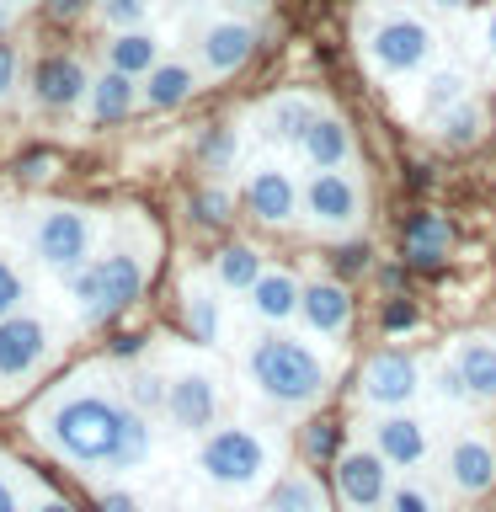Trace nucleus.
<instances>
[{"instance_id":"f257e3e1","label":"nucleus","mask_w":496,"mask_h":512,"mask_svg":"<svg viewBox=\"0 0 496 512\" xmlns=\"http://www.w3.org/2000/svg\"><path fill=\"white\" fill-rule=\"evenodd\" d=\"M123 416H128V400H123V390H112V379L70 374L27 411V432L59 464H70L80 475H96L118 454Z\"/></svg>"},{"instance_id":"f03ea898","label":"nucleus","mask_w":496,"mask_h":512,"mask_svg":"<svg viewBox=\"0 0 496 512\" xmlns=\"http://www.w3.org/2000/svg\"><path fill=\"white\" fill-rule=\"evenodd\" d=\"M150 267H155L150 240H134L128 230H118L86 267H75L64 278L75 320L80 326H107V320L128 315L144 299V288H150Z\"/></svg>"},{"instance_id":"7ed1b4c3","label":"nucleus","mask_w":496,"mask_h":512,"mask_svg":"<svg viewBox=\"0 0 496 512\" xmlns=\"http://www.w3.org/2000/svg\"><path fill=\"white\" fill-rule=\"evenodd\" d=\"M240 368H246L251 390L262 395L267 406H278V411H310L331 390L326 358H320L304 336L283 331V326L256 331L246 342V352H240Z\"/></svg>"},{"instance_id":"20e7f679","label":"nucleus","mask_w":496,"mask_h":512,"mask_svg":"<svg viewBox=\"0 0 496 512\" xmlns=\"http://www.w3.org/2000/svg\"><path fill=\"white\" fill-rule=\"evenodd\" d=\"M198 475L224 496H251L272 486L278 475V448L267 432H256L246 422H224L198 438Z\"/></svg>"},{"instance_id":"39448f33","label":"nucleus","mask_w":496,"mask_h":512,"mask_svg":"<svg viewBox=\"0 0 496 512\" xmlns=\"http://www.w3.org/2000/svg\"><path fill=\"white\" fill-rule=\"evenodd\" d=\"M22 235H27V251L32 262L43 272H59V278H70L75 267H86L96 256V235H102V224L86 203H32L27 219H22Z\"/></svg>"},{"instance_id":"423d86ee","label":"nucleus","mask_w":496,"mask_h":512,"mask_svg":"<svg viewBox=\"0 0 496 512\" xmlns=\"http://www.w3.org/2000/svg\"><path fill=\"white\" fill-rule=\"evenodd\" d=\"M358 48L368 59V70L379 80H406V75H422L432 54H438V32L432 22H422L416 11H395L384 6L374 22L358 32Z\"/></svg>"},{"instance_id":"0eeeda50","label":"nucleus","mask_w":496,"mask_h":512,"mask_svg":"<svg viewBox=\"0 0 496 512\" xmlns=\"http://www.w3.org/2000/svg\"><path fill=\"white\" fill-rule=\"evenodd\" d=\"M299 219L326 240H347L368 219V187L352 171H310L299 182Z\"/></svg>"},{"instance_id":"6e6552de","label":"nucleus","mask_w":496,"mask_h":512,"mask_svg":"<svg viewBox=\"0 0 496 512\" xmlns=\"http://www.w3.org/2000/svg\"><path fill=\"white\" fill-rule=\"evenodd\" d=\"M59 358V336L43 315L16 310L0 320V400L22 395L32 379H43V368Z\"/></svg>"},{"instance_id":"1a4fd4ad","label":"nucleus","mask_w":496,"mask_h":512,"mask_svg":"<svg viewBox=\"0 0 496 512\" xmlns=\"http://www.w3.org/2000/svg\"><path fill=\"white\" fill-rule=\"evenodd\" d=\"M224 411V384L219 368H208L203 358H182L166 368V422L187 438H203V432L219 427Z\"/></svg>"},{"instance_id":"9d476101","label":"nucleus","mask_w":496,"mask_h":512,"mask_svg":"<svg viewBox=\"0 0 496 512\" xmlns=\"http://www.w3.org/2000/svg\"><path fill=\"white\" fill-rule=\"evenodd\" d=\"M427 384V363L406 347H379L358 368V400L368 411H411Z\"/></svg>"},{"instance_id":"9b49d317","label":"nucleus","mask_w":496,"mask_h":512,"mask_svg":"<svg viewBox=\"0 0 496 512\" xmlns=\"http://www.w3.org/2000/svg\"><path fill=\"white\" fill-rule=\"evenodd\" d=\"M438 480L459 502H480L486 491H496V438L486 427L454 432L448 448L438 454Z\"/></svg>"},{"instance_id":"f8f14e48","label":"nucleus","mask_w":496,"mask_h":512,"mask_svg":"<svg viewBox=\"0 0 496 512\" xmlns=\"http://www.w3.org/2000/svg\"><path fill=\"white\" fill-rule=\"evenodd\" d=\"M331 486H336L342 512H379L390 486H395V470L368 443H352L331 459Z\"/></svg>"},{"instance_id":"ddd939ff","label":"nucleus","mask_w":496,"mask_h":512,"mask_svg":"<svg viewBox=\"0 0 496 512\" xmlns=\"http://www.w3.org/2000/svg\"><path fill=\"white\" fill-rule=\"evenodd\" d=\"M192 54H198V70L208 80H230L235 70H246L251 54H256V22L251 16H208L198 27V38H192Z\"/></svg>"},{"instance_id":"4468645a","label":"nucleus","mask_w":496,"mask_h":512,"mask_svg":"<svg viewBox=\"0 0 496 512\" xmlns=\"http://www.w3.org/2000/svg\"><path fill=\"white\" fill-rule=\"evenodd\" d=\"M368 448L390 464V470H422L432 459V422L416 411H374L363 422Z\"/></svg>"},{"instance_id":"2eb2a0df","label":"nucleus","mask_w":496,"mask_h":512,"mask_svg":"<svg viewBox=\"0 0 496 512\" xmlns=\"http://www.w3.org/2000/svg\"><path fill=\"white\" fill-rule=\"evenodd\" d=\"M240 203L256 224L267 230H283V224L299 219V176L283 166V160H256L240 182Z\"/></svg>"},{"instance_id":"dca6fc26","label":"nucleus","mask_w":496,"mask_h":512,"mask_svg":"<svg viewBox=\"0 0 496 512\" xmlns=\"http://www.w3.org/2000/svg\"><path fill=\"white\" fill-rule=\"evenodd\" d=\"M91 70L75 54H43L32 64V107L38 112H70L86 102Z\"/></svg>"},{"instance_id":"f3484780","label":"nucleus","mask_w":496,"mask_h":512,"mask_svg":"<svg viewBox=\"0 0 496 512\" xmlns=\"http://www.w3.org/2000/svg\"><path fill=\"white\" fill-rule=\"evenodd\" d=\"M299 326L310 336H336L352 331V288L342 278H304V294H299Z\"/></svg>"},{"instance_id":"a211bd4d","label":"nucleus","mask_w":496,"mask_h":512,"mask_svg":"<svg viewBox=\"0 0 496 512\" xmlns=\"http://www.w3.org/2000/svg\"><path fill=\"white\" fill-rule=\"evenodd\" d=\"M315 118H320V102L310 91H278V96H267V102H262V112H256L262 139L278 144V150H299L304 128H310Z\"/></svg>"},{"instance_id":"6ab92c4d","label":"nucleus","mask_w":496,"mask_h":512,"mask_svg":"<svg viewBox=\"0 0 496 512\" xmlns=\"http://www.w3.org/2000/svg\"><path fill=\"white\" fill-rule=\"evenodd\" d=\"M448 358H454L475 406H496V336L491 331H464V336H454Z\"/></svg>"},{"instance_id":"aec40b11","label":"nucleus","mask_w":496,"mask_h":512,"mask_svg":"<svg viewBox=\"0 0 496 512\" xmlns=\"http://www.w3.org/2000/svg\"><path fill=\"white\" fill-rule=\"evenodd\" d=\"M182 326L198 347H214L224 336V288L208 272H187L182 278Z\"/></svg>"},{"instance_id":"412c9836","label":"nucleus","mask_w":496,"mask_h":512,"mask_svg":"<svg viewBox=\"0 0 496 512\" xmlns=\"http://www.w3.org/2000/svg\"><path fill=\"white\" fill-rule=\"evenodd\" d=\"M299 294H304V278H299V272L267 267L262 278L251 283L246 310L262 320V326H294V320H299Z\"/></svg>"},{"instance_id":"4be33fe9","label":"nucleus","mask_w":496,"mask_h":512,"mask_svg":"<svg viewBox=\"0 0 496 512\" xmlns=\"http://www.w3.org/2000/svg\"><path fill=\"white\" fill-rule=\"evenodd\" d=\"M198 86H203V70L192 59H160L155 70L139 80V107L176 112V107H187L192 96H198Z\"/></svg>"},{"instance_id":"5701e85b","label":"nucleus","mask_w":496,"mask_h":512,"mask_svg":"<svg viewBox=\"0 0 496 512\" xmlns=\"http://www.w3.org/2000/svg\"><path fill=\"white\" fill-rule=\"evenodd\" d=\"M294 155L310 171H347L352 166V128H347V118H336L331 107H320V118L304 128Z\"/></svg>"},{"instance_id":"b1692460","label":"nucleus","mask_w":496,"mask_h":512,"mask_svg":"<svg viewBox=\"0 0 496 512\" xmlns=\"http://www.w3.org/2000/svg\"><path fill=\"white\" fill-rule=\"evenodd\" d=\"M160 48H166V43H160L155 27H128V32H112V38H107L102 59H107V70H118L128 80H144L160 59H166Z\"/></svg>"},{"instance_id":"393cba45","label":"nucleus","mask_w":496,"mask_h":512,"mask_svg":"<svg viewBox=\"0 0 496 512\" xmlns=\"http://www.w3.org/2000/svg\"><path fill=\"white\" fill-rule=\"evenodd\" d=\"M139 112V80H128L118 70H102L91 75V91H86V118L91 123H123Z\"/></svg>"},{"instance_id":"a878e982","label":"nucleus","mask_w":496,"mask_h":512,"mask_svg":"<svg viewBox=\"0 0 496 512\" xmlns=\"http://www.w3.org/2000/svg\"><path fill=\"white\" fill-rule=\"evenodd\" d=\"M486 123H491L486 102H480V96H464L459 107H448L443 118H432L427 128H432V139H438L443 150H470V144L486 139Z\"/></svg>"},{"instance_id":"bb28decb","label":"nucleus","mask_w":496,"mask_h":512,"mask_svg":"<svg viewBox=\"0 0 496 512\" xmlns=\"http://www.w3.org/2000/svg\"><path fill=\"white\" fill-rule=\"evenodd\" d=\"M267 272V262H262V251L256 246H246V240H230V246H219L214 251V267H208V278H214L224 294H240L246 299L251 294V283Z\"/></svg>"},{"instance_id":"cd10ccee","label":"nucleus","mask_w":496,"mask_h":512,"mask_svg":"<svg viewBox=\"0 0 496 512\" xmlns=\"http://www.w3.org/2000/svg\"><path fill=\"white\" fill-rule=\"evenodd\" d=\"M448 246H454V224H448L443 214H416L406 224V262L411 267L448 262Z\"/></svg>"},{"instance_id":"c85d7f7f","label":"nucleus","mask_w":496,"mask_h":512,"mask_svg":"<svg viewBox=\"0 0 496 512\" xmlns=\"http://www.w3.org/2000/svg\"><path fill=\"white\" fill-rule=\"evenodd\" d=\"M150 454H155V427H150V416L128 406V416H123V432H118V454H112L107 470H112V475L144 470V464H150Z\"/></svg>"},{"instance_id":"c756f323","label":"nucleus","mask_w":496,"mask_h":512,"mask_svg":"<svg viewBox=\"0 0 496 512\" xmlns=\"http://www.w3.org/2000/svg\"><path fill=\"white\" fill-rule=\"evenodd\" d=\"M262 512H326V496H320L315 475L288 470V475L272 480V491H267V507H262Z\"/></svg>"},{"instance_id":"7c9ffc66","label":"nucleus","mask_w":496,"mask_h":512,"mask_svg":"<svg viewBox=\"0 0 496 512\" xmlns=\"http://www.w3.org/2000/svg\"><path fill=\"white\" fill-rule=\"evenodd\" d=\"M464 96H475L470 91V70H459V64H443V70H432L427 75V86H422V118H443L448 107H459Z\"/></svg>"},{"instance_id":"2f4dec72","label":"nucleus","mask_w":496,"mask_h":512,"mask_svg":"<svg viewBox=\"0 0 496 512\" xmlns=\"http://www.w3.org/2000/svg\"><path fill=\"white\" fill-rule=\"evenodd\" d=\"M123 400L144 416H166V368L155 363H134L123 374Z\"/></svg>"},{"instance_id":"473e14b6","label":"nucleus","mask_w":496,"mask_h":512,"mask_svg":"<svg viewBox=\"0 0 496 512\" xmlns=\"http://www.w3.org/2000/svg\"><path fill=\"white\" fill-rule=\"evenodd\" d=\"M422 390H427L432 400H438L443 411H464V406H475V400H470V390H464V379H459V368H454V358H448V352H443V358H432V363H427V384H422Z\"/></svg>"},{"instance_id":"72a5a7b5","label":"nucleus","mask_w":496,"mask_h":512,"mask_svg":"<svg viewBox=\"0 0 496 512\" xmlns=\"http://www.w3.org/2000/svg\"><path fill=\"white\" fill-rule=\"evenodd\" d=\"M198 160H203V171H214V176H224L240 160V134L230 123H214L208 134L198 139Z\"/></svg>"},{"instance_id":"f704fd0d","label":"nucleus","mask_w":496,"mask_h":512,"mask_svg":"<svg viewBox=\"0 0 496 512\" xmlns=\"http://www.w3.org/2000/svg\"><path fill=\"white\" fill-rule=\"evenodd\" d=\"M379 512H448V507H443V496L432 491L427 480L406 475V480H395V486H390V496H384Z\"/></svg>"},{"instance_id":"c9c22d12","label":"nucleus","mask_w":496,"mask_h":512,"mask_svg":"<svg viewBox=\"0 0 496 512\" xmlns=\"http://www.w3.org/2000/svg\"><path fill=\"white\" fill-rule=\"evenodd\" d=\"M187 214H192V224H203V230H219V224L235 219V192L198 187V192H192V203H187Z\"/></svg>"},{"instance_id":"e433bc0d","label":"nucleus","mask_w":496,"mask_h":512,"mask_svg":"<svg viewBox=\"0 0 496 512\" xmlns=\"http://www.w3.org/2000/svg\"><path fill=\"white\" fill-rule=\"evenodd\" d=\"M155 0H96V16H102L107 32H128V27H150Z\"/></svg>"},{"instance_id":"4c0bfd02","label":"nucleus","mask_w":496,"mask_h":512,"mask_svg":"<svg viewBox=\"0 0 496 512\" xmlns=\"http://www.w3.org/2000/svg\"><path fill=\"white\" fill-rule=\"evenodd\" d=\"M27 299H32V288H27V272L16 267V256L0 251V320L16 315V310H27Z\"/></svg>"},{"instance_id":"58836bf2","label":"nucleus","mask_w":496,"mask_h":512,"mask_svg":"<svg viewBox=\"0 0 496 512\" xmlns=\"http://www.w3.org/2000/svg\"><path fill=\"white\" fill-rule=\"evenodd\" d=\"M304 454L310 459H336L342 448H336V427L331 422H310L304 427Z\"/></svg>"},{"instance_id":"ea45409f","label":"nucleus","mask_w":496,"mask_h":512,"mask_svg":"<svg viewBox=\"0 0 496 512\" xmlns=\"http://www.w3.org/2000/svg\"><path fill=\"white\" fill-rule=\"evenodd\" d=\"M16 86H22V59H16L11 43H0V107L16 96Z\"/></svg>"},{"instance_id":"a19ab883","label":"nucleus","mask_w":496,"mask_h":512,"mask_svg":"<svg viewBox=\"0 0 496 512\" xmlns=\"http://www.w3.org/2000/svg\"><path fill=\"white\" fill-rule=\"evenodd\" d=\"M43 16H54V22H86V16H96V0H43Z\"/></svg>"},{"instance_id":"79ce46f5","label":"nucleus","mask_w":496,"mask_h":512,"mask_svg":"<svg viewBox=\"0 0 496 512\" xmlns=\"http://www.w3.org/2000/svg\"><path fill=\"white\" fill-rule=\"evenodd\" d=\"M0 512H27V496H22V480L6 459H0Z\"/></svg>"},{"instance_id":"37998d69","label":"nucleus","mask_w":496,"mask_h":512,"mask_svg":"<svg viewBox=\"0 0 496 512\" xmlns=\"http://www.w3.org/2000/svg\"><path fill=\"white\" fill-rule=\"evenodd\" d=\"M27 512H80V507H75V502H64L59 491H48V486H38V491L27 496Z\"/></svg>"},{"instance_id":"c03bdc74","label":"nucleus","mask_w":496,"mask_h":512,"mask_svg":"<svg viewBox=\"0 0 496 512\" xmlns=\"http://www.w3.org/2000/svg\"><path fill=\"white\" fill-rule=\"evenodd\" d=\"M16 176H22V182H48V176H54V155H27V160H16Z\"/></svg>"},{"instance_id":"a18cd8bd","label":"nucleus","mask_w":496,"mask_h":512,"mask_svg":"<svg viewBox=\"0 0 496 512\" xmlns=\"http://www.w3.org/2000/svg\"><path fill=\"white\" fill-rule=\"evenodd\" d=\"M96 507H102V512H144V502L134 491H102V496H96Z\"/></svg>"},{"instance_id":"49530a36","label":"nucleus","mask_w":496,"mask_h":512,"mask_svg":"<svg viewBox=\"0 0 496 512\" xmlns=\"http://www.w3.org/2000/svg\"><path fill=\"white\" fill-rule=\"evenodd\" d=\"M480 54H486L491 64H496V6L480 16Z\"/></svg>"},{"instance_id":"de8ad7c7","label":"nucleus","mask_w":496,"mask_h":512,"mask_svg":"<svg viewBox=\"0 0 496 512\" xmlns=\"http://www.w3.org/2000/svg\"><path fill=\"white\" fill-rule=\"evenodd\" d=\"M384 326H390V331H400V326H406V331H411V326H416V310H411V304H400V299H395L390 310H384Z\"/></svg>"},{"instance_id":"09e8293b","label":"nucleus","mask_w":496,"mask_h":512,"mask_svg":"<svg viewBox=\"0 0 496 512\" xmlns=\"http://www.w3.org/2000/svg\"><path fill=\"white\" fill-rule=\"evenodd\" d=\"M112 358H139V336H118V342H112Z\"/></svg>"},{"instance_id":"8fccbe9b","label":"nucleus","mask_w":496,"mask_h":512,"mask_svg":"<svg viewBox=\"0 0 496 512\" xmlns=\"http://www.w3.org/2000/svg\"><path fill=\"white\" fill-rule=\"evenodd\" d=\"M224 6H230L235 16H251V11H267L272 0H224Z\"/></svg>"},{"instance_id":"3c124183","label":"nucleus","mask_w":496,"mask_h":512,"mask_svg":"<svg viewBox=\"0 0 496 512\" xmlns=\"http://www.w3.org/2000/svg\"><path fill=\"white\" fill-rule=\"evenodd\" d=\"M166 6H171L176 16H192V11H203V6H208V0H166Z\"/></svg>"},{"instance_id":"603ef678","label":"nucleus","mask_w":496,"mask_h":512,"mask_svg":"<svg viewBox=\"0 0 496 512\" xmlns=\"http://www.w3.org/2000/svg\"><path fill=\"white\" fill-rule=\"evenodd\" d=\"M427 6H432V11H464L470 0H427Z\"/></svg>"},{"instance_id":"864d4df0","label":"nucleus","mask_w":496,"mask_h":512,"mask_svg":"<svg viewBox=\"0 0 496 512\" xmlns=\"http://www.w3.org/2000/svg\"><path fill=\"white\" fill-rule=\"evenodd\" d=\"M384 6H395V11H411V6H427V0H384Z\"/></svg>"},{"instance_id":"5fc2aeb1","label":"nucleus","mask_w":496,"mask_h":512,"mask_svg":"<svg viewBox=\"0 0 496 512\" xmlns=\"http://www.w3.org/2000/svg\"><path fill=\"white\" fill-rule=\"evenodd\" d=\"M11 16H16V11H6V6H0V38H6V27H11Z\"/></svg>"},{"instance_id":"6e6d98bb","label":"nucleus","mask_w":496,"mask_h":512,"mask_svg":"<svg viewBox=\"0 0 496 512\" xmlns=\"http://www.w3.org/2000/svg\"><path fill=\"white\" fill-rule=\"evenodd\" d=\"M0 6H6V11H27L32 0H0Z\"/></svg>"}]
</instances>
